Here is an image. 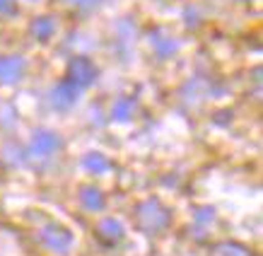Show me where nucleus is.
Here are the masks:
<instances>
[{
	"label": "nucleus",
	"mask_w": 263,
	"mask_h": 256,
	"mask_svg": "<svg viewBox=\"0 0 263 256\" xmlns=\"http://www.w3.org/2000/svg\"><path fill=\"white\" fill-rule=\"evenodd\" d=\"M138 223L145 232H160L169 225V210L157 198H147L138 206Z\"/></svg>",
	"instance_id": "nucleus-1"
},
{
	"label": "nucleus",
	"mask_w": 263,
	"mask_h": 256,
	"mask_svg": "<svg viewBox=\"0 0 263 256\" xmlns=\"http://www.w3.org/2000/svg\"><path fill=\"white\" fill-rule=\"evenodd\" d=\"M97 80V68L95 63L85 56H78V58H70L68 63V82H72L75 87H89L92 82Z\"/></svg>",
	"instance_id": "nucleus-2"
},
{
	"label": "nucleus",
	"mask_w": 263,
	"mask_h": 256,
	"mask_svg": "<svg viewBox=\"0 0 263 256\" xmlns=\"http://www.w3.org/2000/svg\"><path fill=\"white\" fill-rule=\"evenodd\" d=\"M41 242H44L51 251H56V254H65V251L72 247V234H70L68 227H63V225L48 223L46 227L41 230Z\"/></svg>",
	"instance_id": "nucleus-3"
},
{
	"label": "nucleus",
	"mask_w": 263,
	"mask_h": 256,
	"mask_svg": "<svg viewBox=\"0 0 263 256\" xmlns=\"http://www.w3.org/2000/svg\"><path fill=\"white\" fill-rule=\"evenodd\" d=\"M61 148V138L51 131H36L32 138V145H29V152L34 157H48Z\"/></svg>",
	"instance_id": "nucleus-4"
},
{
	"label": "nucleus",
	"mask_w": 263,
	"mask_h": 256,
	"mask_svg": "<svg viewBox=\"0 0 263 256\" xmlns=\"http://www.w3.org/2000/svg\"><path fill=\"white\" fill-rule=\"evenodd\" d=\"M24 63L22 56H8V58H0V85H15V82L22 80L24 75Z\"/></svg>",
	"instance_id": "nucleus-5"
},
{
	"label": "nucleus",
	"mask_w": 263,
	"mask_h": 256,
	"mask_svg": "<svg viewBox=\"0 0 263 256\" xmlns=\"http://www.w3.org/2000/svg\"><path fill=\"white\" fill-rule=\"evenodd\" d=\"M78 97H80V89L75 87L72 82L63 80V82H58L56 87H53V92H51V104L56 106V109H68V106H72L78 102Z\"/></svg>",
	"instance_id": "nucleus-6"
},
{
	"label": "nucleus",
	"mask_w": 263,
	"mask_h": 256,
	"mask_svg": "<svg viewBox=\"0 0 263 256\" xmlns=\"http://www.w3.org/2000/svg\"><path fill=\"white\" fill-rule=\"evenodd\" d=\"M150 46L155 48V53L160 58H167L179 48V44H176L174 36L167 34L164 29H155V32H150Z\"/></svg>",
	"instance_id": "nucleus-7"
},
{
	"label": "nucleus",
	"mask_w": 263,
	"mask_h": 256,
	"mask_svg": "<svg viewBox=\"0 0 263 256\" xmlns=\"http://www.w3.org/2000/svg\"><path fill=\"white\" fill-rule=\"evenodd\" d=\"M123 234H126L123 225L119 220H114V217H106V220H102V223L97 225V237L104 244H116V242L123 240Z\"/></svg>",
	"instance_id": "nucleus-8"
},
{
	"label": "nucleus",
	"mask_w": 263,
	"mask_h": 256,
	"mask_svg": "<svg viewBox=\"0 0 263 256\" xmlns=\"http://www.w3.org/2000/svg\"><path fill=\"white\" fill-rule=\"evenodd\" d=\"M82 167L92 172V174H106L109 169H111V162L104 157L102 152H89L85 155V160H82Z\"/></svg>",
	"instance_id": "nucleus-9"
},
{
	"label": "nucleus",
	"mask_w": 263,
	"mask_h": 256,
	"mask_svg": "<svg viewBox=\"0 0 263 256\" xmlns=\"http://www.w3.org/2000/svg\"><path fill=\"white\" fill-rule=\"evenodd\" d=\"M136 112V99L133 97H119L111 106V116L116 121H128Z\"/></svg>",
	"instance_id": "nucleus-10"
},
{
	"label": "nucleus",
	"mask_w": 263,
	"mask_h": 256,
	"mask_svg": "<svg viewBox=\"0 0 263 256\" xmlns=\"http://www.w3.org/2000/svg\"><path fill=\"white\" fill-rule=\"evenodd\" d=\"M80 200H82V206L87 210H102L104 208V196L99 189H95V186H85L80 191Z\"/></svg>",
	"instance_id": "nucleus-11"
},
{
	"label": "nucleus",
	"mask_w": 263,
	"mask_h": 256,
	"mask_svg": "<svg viewBox=\"0 0 263 256\" xmlns=\"http://www.w3.org/2000/svg\"><path fill=\"white\" fill-rule=\"evenodd\" d=\"M32 34L39 41H48L53 34H56V22H53L51 17H39V20L32 22Z\"/></svg>",
	"instance_id": "nucleus-12"
},
{
	"label": "nucleus",
	"mask_w": 263,
	"mask_h": 256,
	"mask_svg": "<svg viewBox=\"0 0 263 256\" xmlns=\"http://www.w3.org/2000/svg\"><path fill=\"white\" fill-rule=\"evenodd\" d=\"M17 12V0H0V15L8 17Z\"/></svg>",
	"instance_id": "nucleus-13"
},
{
	"label": "nucleus",
	"mask_w": 263,
	"mask_h": 256,
	"mask_svg": "<svg viewBox=\"0 0 263 256\" xmlns=\"http://www.w3.org/2000/svg\"><path fill=\"white\" fill-rule=\"evenodd\" d=\"M213 208H200L198 210V215H196V220H198V223H210V220H213Z\"/></svg>",
	"instance_id": "nucleus-14"
},
{
	"label": "nucleus",
	"mask_w": 263,
	"mask_h": 256,
	"mask_svg": "<svg viewBox=\"0 0 263 256\" xmlns=\"http://www.w3.org/2000/svg\"><path fill=\"white\" fill-rule=\"evenodd\" d=\"M70 5H75V8H95L99 0H68Z\"/></svg>",
	"instance_id": "nucleus-15"
}]
</instances>
